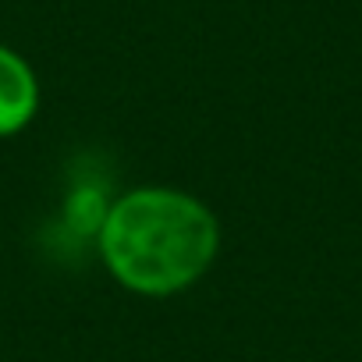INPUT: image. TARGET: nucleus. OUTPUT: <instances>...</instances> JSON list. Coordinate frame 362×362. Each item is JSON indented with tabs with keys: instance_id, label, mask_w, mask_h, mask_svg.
Listing matches in <instances>:
<instances>
[{
	"instance_id": "f257e3e1",
	"label": "nucleus",
	"mask_w": 362,
	"mask_h": 362,
	"mask_svg": "<svg viewBox=\"0 0 362 362\" xmlns=\"http://www.w3.org/2000/svg\"><path fill=\"white\" fill-rule=\"evenodd\" d=\"M93 242L117 288L139 298H174L214 270L224 231L196 192L135 185L110 199Z\"/></svg>"
},
{
	"instance_id": "f03ea898",
	"label": "nucleus",
	"mask_w": 362,
	"mask_h": 362,
	"mask_svg": "<svg viewBox=\"0 0 362 362\" xmlns=\"http://www.w3.org/2000/svg\"><path fill=\"white\" fill-rule=\"evenodd\" d=\"M43 107V86L25 54L0 43V139L22 135Z\"/></svg>"
}]
</instances>
